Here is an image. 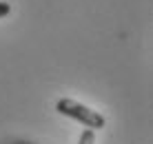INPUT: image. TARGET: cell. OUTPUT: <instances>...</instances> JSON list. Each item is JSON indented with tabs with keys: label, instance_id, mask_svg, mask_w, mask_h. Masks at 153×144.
Returning <instances> with one entry per match:
<instances>
[{
	"label": "cell",
	"instance_id": "3957f363",
	"mask_svg": "<svg viewBox=\"0 0 153 144\" xmlns=\"http://www.w3.org/2000/svg\"><path fill=\"white\" fill-rule=\"evenodd\" d=\"M11 11V7H9V2H0V18H4V16H9Z\"/></svg>",
	"mask_w": 153,
	"mask_h": 144
},
{
	"label": "cell",
	"instance_id": "6da1fadb",
	"mask_svg": "<svg viewBox=\"0 0 153 144\" xmlns=\"http://www.w3.org/2000/svg\"><path fill=\"white\" fill-rule=\"evenodd\" d=\"M56 109H58V113L67 115V118L78 120L80 124H84L87 129H91V131H100V129H104V124H107V122H104V118L98 113V111L89 109V106L76 102V100H71V98L58 100Z\"/></svg>",
	"mask_w": 153,
	"mask_h": 144
},
{
	"label": "cell",
	"instance_id": "7a4b0ae2",
	"mask_svg": "<svg viewBox=\"0 0 153 144\" xmlns=\"http://www.w3.org/2000/svg\"><path fill=\"white\" fill-rule=\"evenodd\" d=\"M78 144H96V133H93L91 129L82 131V135H80V142H78Z\"/></svg>",
	"mask_w": 153,
	"mask_h": 144
}]
</instances>
